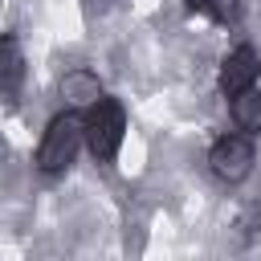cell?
Segmentation results:
<instances>
[{
	"mask_svg": "<svg viewBox=\"0 0 261 261\" xmlns=\"http://www.w3.org/2000/svg\"><path fill=\"white\" fill-rule=\"evenodd\" d=\"M82 143H86V118H77V114H57L53 122H49V130H45V139H41V151H37V163H41V171H65L69 163H73V155L82 151Z\"/></svg>",
	"mask_w": 261,
	"mask_h": 261,
	"instance_id": "1",
	"label": "cell"
},
{
	"mask_svg": "<svg viewBox=\"0 0 261 261\" xmlns=\"http://www.w3.org/2000/svg\"><path fill=\"white\" fill-rule=\"evenodd\" d=\"M86 143L98 159H114L118 155V143H122V106L114 98H98L90 102V114H86Z\"/></svg>",
	"mask_w": 261,
	"mask_h": 261,
	"instance_id": "2",
	"label": "cell"
},
{
	"mask_svg": "<svg viewBox=\"0 0 261 261\" xmlns=\"http://www.w3.org/2000/svg\"><path fill=\"white\" fill-rule=\"evenodd\" d=\"M212 171L228 184L245 179L253 171V143L245 135H224L216 147H212Z\"/></svg>",
	"mask_w": 261,
	"mask_h": 261,
	"instance_id": "3",
	"label": "cell"
},
{
	"mask_svg": "<svg viewBox=\"0 0 261 261\" xmlns=\"http://www.w3.org/2000/svg\"><path fill=\"white\" fill-rule=\"evenodd\" d=\"M257 82V53L253 49H232L228 57H224V65H220V90L228 94V98H237L241 90H249Z\"/></svg>",
	"mask_w": 261,
	"mask_h": 261,
	"instance_id": "4",
	"label": "cell"
},
{
	"mask_svg": "<svg viewBox=\"0 0 261 261\" xmlns=\"http://www.w3.org/2000/svg\"><path fill=\"white\" fill-rule=\"evenodd\" d=\"M24 82V57H20V45L12 37H0V94L12 98Z\"/></svg>",
	"mask_w": 261,
	"mask_h": 261,
	"instance_id": "5",
	"label": "cell"
},
{
	"mask_svg": "<svg viewBox=\"0 0 261 261\" xmlns=\"http://www.w3.org/2000/svg\"><path fill=\"white\" fill-rule=\"evenodd\" d=\"M232 118L241 130H261V90H241L232 98Z\"/></svg>",
	"mask_w": 261,
	"mask_h": 261,
	"instance_id": "6",
	"label": "cell"
},
{
	"mask_svg": "<svg viewBox=\"0 0 261 261\" xmlns=\"http://www.w3.org/2000/svg\"><path fill=\"white\" fill-rule=\"evenodd\" d=\"M65 98H69V102H98V98H102V94H98V77H94V73H82V69L69 73V77H65Z\"/></svg>",
	"mask_w": 261,
	"mask_h": 261,
	"instance_id": "7",
	"label": "cell"
},
{
	"mask_svg": "<svg viewBox=\"0 0 261 261\" xmlns=\"http://www.w3.org/2000/svg\"><path fill=\"white\" fill-rule=\"evenodd\" d=\"M188 8L200 12V16H212V20L224 16V0H188Z\"/></svg>",
	"mask_w": 261,
	"mask_h": 261,
	"instance_id": "8",
	"label": "cell"
}]
</instances>
